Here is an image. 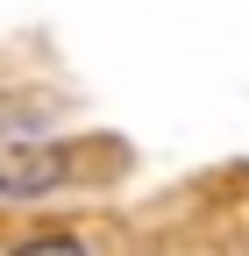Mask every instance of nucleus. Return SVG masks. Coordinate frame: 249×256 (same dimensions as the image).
<instances>
[{
	"label": "nucleus",
	"instance_id": "2",
	"mask_svg": "<svg viewBox=\"0 0 249 256\" xmlns=\"http://www.w3.org/2000/svg\"><path fill=\"white\" fill-rule=\"evenodd\" d=\"M14 256H86V249H78L72 235H28V242H22Z\"/></svg>",
	"mask_w": 249,
	"mask_h": 256
},
{
	"label": "nucleus",
	"instance_id": "1",
	"mask_svg": "<svg viewBox=\"0 0 249 256\" xmlns=\"http://www.w3.org/2000/svg\"><path fill=\"white\" fill-rule=\"evenodd\" d=\"M78 178V150L64 136H50L43 121H0V192L36 200Z\"/></svg>",
	"mask_w": 249,
	"mask_h": 256
}]
</instances>
